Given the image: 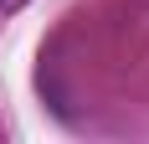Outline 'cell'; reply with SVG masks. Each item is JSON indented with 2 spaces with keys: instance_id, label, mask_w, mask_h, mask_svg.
<instances>
[{
  "instance_id": "cell-1",
  "label": "cell",
  "mask_w": 149,
  "mask_h": 144,
  "mask_svg": "<svg viewBox=\"0 0 149 144\" xmlns=\"http://www.w3.org/2000/svg\"><path fill=\"white\" fill-rule=\"evenodd\" d=\"M21 5H31V0H0V10H21Z\"/></svg>"
}]
</instances>
